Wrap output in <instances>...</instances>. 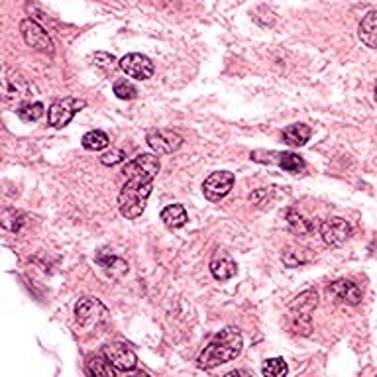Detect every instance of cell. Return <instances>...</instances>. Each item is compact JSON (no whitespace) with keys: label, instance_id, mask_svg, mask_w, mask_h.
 <instances>
[{"label":"cell","instance_id":"6da1fadb","mask_svg":"<svg viewBox=\"0 0 377 377\" xmlns=\"http://www.w3.org/2000/svg\"><path fill=\"white\" fill-rule=\"evenodd\" d=\"M159 169L161 163L158 153H140L124 166L122 175L126 181L118 193V209L124 219H138L146 211Z\"/></svg>","mask_w":377,"mask_h":377},{"label":"cell","instance_id":"7a4b0ae2","mask_svg":"<svg viewBox=\"0 0 377 377\" xmlns=\"http://www.w3.org/2000/svg\"><path fill=\"white\" fill-rule=\"evenodd\" d=\"M242 348H244L242 332L236 326H226L204 346V350L197 358V366L201 369H212L216 366H222L226 361L236 360Z\"/></svg>","mask_w":377,"mask_h":377},{"label":"cell","instance_id":"3957f363","mask_svg":"<svg viewBox=\"0 0 377 377\" xmlns=\"http://www.w3.org/2000/svg\"><path fill=\"white\" fill-rule=\"evenodd\" d=\"M87 106L85 98H75V97H65L55 100L50 110H47V122L52 128H65L67 124L75 118L77 112H81Z\"/></svg>","mask_w":377,"mask_h":377},{"label":"cell","instance_id":"277c9868","mask_svg":"<svg viewBox=\"0 0 377 377\" xmlns=\"http://www.w3.org/2000/svg\"><path fill=\"white\" fill-rule=\"evenodd\" d=\"M75 318L83 328L97 326L108 318V308L95 297H83L75 305Z\"/></svg>","mask_w":377,"mask_h":377},{"label":"cell","instance_id":"5b68a950","mask_svg":"<svg viewBox=\"0 0 377 377\" xmlns=\"http://www.w3.org/2000/svg\"><path fill=\"white\" fill-rule=\"evenodd\" d=\"M318 232H320V238H323L326 246L340 248L350 240L352 226L348 220L340 219V216H332V219H326L320 224Z\"/></svg>","mask_w":377,"mask_h":377},{"label":"cell","instance_id":"8992f818","mask_svg":"<svg viewBox=\"0 0 377 377\" xmlns=\"http://www.w3.org/2000/svg\"><path fill=\"white\" fill-rule=\"evenodd\" d=\"M20 34L24 37L26 45H30L32 50L42 53H52L53 52V42L50 34L45 32V28H42L35 20L32 18H24L20 22Z\"/></svg>","mask_w":377,"mask_h":377},{"label":"cell","instance_id":"52a82bcc","mask_svg":"<svg viewBox=\"0 0 377 377\" xmlns=\"http://www.w3.org/2000/svg\"><path fill=\"white\" fill-rule=\"evenodd\" d=\"M234 187V173L230 171H214L204 179L202 183V195L211 202L222 201Z\"/></svg>","mask_w":377,"mask_h":377},{"label":"cell","instance_id":"ba28073f","mask_svg":"<svg viewBox=\"0 0 377 377\" xmlns=\"http://www.w3.org/2000/svg\"><path fill=\"white\" fill-rule=\"evenodd\" d=\"M37 95V88L20 73H10L4 81V100L6 103H30Z\"/></svg>","mask_w":377,"mask_h":377},{"label":"cell","instance_id":"9c48e42d","mask_svg":"<svg viewBox=\"0 0 377 377\" xmlns=\"http://www.w3.org/2000/svg\"><path fill=\"white\" fill-rule=\"evenodd\" d=\"M120 69L132 79L148 81L153 75L156 67H153V62L149 59L148 55H144V53H128L120 59Z\"/></svg>","mask_w":377,"mask_h":377},{"label":"cell","instance_id":"30bf717a","mask_svg":"<svg viewBox=\"0 0 377 377\" xmlns=\"http://www.w3.org/2000/svg\"><path fill=\"white\" fill-rule=\"evenodd\" d=\"M103 354L115 366L116 371H134V369L138 368V356L126 344H108V346H105Z\"/></svg>","mask_w":377,"mask_h":377},{"label":"cell","instance_id":"8fae6325","mask_svg":"<svg viewBox=\"0 0 377 377\" xmlns=\"http://www.w3.org/2000/svg\"><path fill=\"white\" fill-rule=\"evenodd\" d=\"M148 146L153 153L158 156H167L173 153L183 146V138L173 130H151L148 134Z\"/></svg>","mask_w":377,"mask_h":377},{"label":"cell","instance_id":"7c38bea8","mask_svg":"<svg viewBox=\"0 0 377 377\" xmlns=\"http://www.w3.org/2000/svg\"><path fill=\"white\" fill-rule=\"evenodd\" d=\"M328 297H332L336 303H344V305H360L361 303V289L348 279H338L328 285Z\"/></svg>","mask_w":377,"mask_h":377},{"label":"cell","instance_id":"4fadbf2b","mask_svg":"<svg viewBox=\"0 0 377 377\" xmlns=\"http://www.w3.org/2000/svg\"><path fill=\"white\" fill-rule=\"evenodd\" d=\"M97 263L106 272V275H110L112 279H120L128 273V262L122 260L120 255H115L108 250H100L97 254Z\"/></svg>","mask_w":377,"mask_h":377},{"label":"cell","instance_id":"5bb4252c","mask_svg":"<svg viewBox=\"0 0 377 377\" xmlns=\"http://www.w3.org/2000/svg\"><path fill=\"white\" fill-rule=\"evenodd\" d=\"M358 35H360L361 44H366L371 50H377V8L369 10L368 14L361 18Z\"/></svg>","mask_w":377,"mask_h":377},{"label":"cell","instance_id":"9a60e30c","mask_svg":"<svg viewBox=\"0 0 377 377\" xmlns=\"http://www.w3.org/2000/svg\"><path fill=\"white\" fill-rule=\"evenodd\" d=\"M238 272L236 262L226 254L214 255V260L211 262V273L216 281H228L232 279Z\"/></svg>","mask_w":377,"mask_h":377},{"label":"cell","instance_id":"2e32d148","mask_svg":"<svg viewBox=\"0 0 377 377\" xmlns=\"http://www.w3.org/2000/svg\"><path fill=\"white\" fill-rule=\"evenodd\" d=\"M189 220V214L185 211L183 204H169L161 211V222L166 224L169 230H177L183 228Z\"/></svg>","mask_w":377,"mask_h":377},{"label":"cell","instance_id":"e0dca14e","mask_svg":"<svg viewBox=\"0 0 377 377\" xmlns=\"http://www.w3.org/2000/svg\"><path fill=\"white\" fill-rule=\"evenodd\" d=\"M311 134L313 132L307 124H291L283 130V141L289 144V146H295V148H301L311 140Z\"/></svg>","mask_w":377,"mask_h":377},{"label":"cell","instance_id":"ac0fdd59","mask_svg":"<svg viewBox=\"0 0 377 377\" xmlns=\"http://www.w3.org/2000/svg\"><path fill=\"white\" fill-rule=\"evenodd\" d=\"M287 224H289L291 232L297 234V236H308V234H313L316 228L313 220L305 219V216L297 211L287 212Z\"/></svg>","mask_w":377,"mask_h":377},{"label":"cell","instance_id":"d6986e66","mask_svg":"<svg viewBox=\"0 0 377 377\" xmlns=\"http://www.w3.org/2000/svg\"><path fill=\"white\" fill-rule=\"evenodd\" d=\"M291 311L293 313H301V315H311L316 307H318V295L315 291H305L298 297L291 301Z\"/></svg>","mask_w":377,"mask_h":377},{"label":"cell","instance_id":"ffe728a7","mask_svg":"<svg viewBox=\"0 0 377 377\" xmlns=\"http://www.w3.org/2000/svg\"><path fill=\"white\" fill-rule=\"evenodd\" d=\"M87 371L88 376H98V377H115L116 368L108 361L105 354L103 356H95V358H88L87 361Z\"/></svg>","mask_w":377,"mask_h":377},{"label":"cell","instance_id":"44dd1931","mask_svg":"<svg viewBox=\"0 0 377 377\" xmlns=\"http://www.w3.org/2000/svg\"><path fill=\"white\" fill-rule=\"evenodd\" d=\"M281 257H283V263L287 267H301V265H305L313 260V254L305 248H287Z\"/></svg>","mask_w":377,"mask_h":377},{"label":"cell","instance_id":"7402d4cb","mask_svg":"<svg viewBox=\"0 0 377 377\" xmlns=\"http://www.w3.org/2000/svg\"><path fill=\"white\" fill-rule=\"evenodd\" d=\"M81 144H83V148L88 149V151H100V149L108 148V144H110V140H108L106 132L91 130V132H87L85 136H83V140H81Z\"/></svg>","mask_w":377,"mask_h":377},{"label":"cell","instance_id":"603a6c76","mask_svg":"<svg viewBox=\"0 0 377 377\" xmlns=\"http://www.w3.org/2000/svg\"><path fill=\"white\" fill-rule=\"evenodd\" d=\"M45 108L42 103H22V105L16 108V115L18 118L22 120V122H35V120H40L42 116H44Z\"/></svg>","mask_w":377,"mask_h":377},{"label":"cell","instance_id":"cb8c5ba5","mask_svg":"<svg viewBox=\"0 0 377 377\" xmlns=\"http://www.w3.org/2000/svg\"><path fill=\"white\" fill-rule=\"evenodd\" d=\"M277 166L283 169V171H287V173H301L303 169H305V159L297 156V153H293V151H283L279 156V163Z\"/></svg>","mask_w":377,"mask_h":377},{"label":"cell","instance_id":"d4e9b609","mask_svg":"<svg viewBox=\"0 0 377 377\" xmlns=\"http://www.w3.org/2000/svg\"><path fill=\"white\" fill-rule=\"evenodd\" d=\"M262 373L265 377H283L289 373V366L283 358H269V360L263 361Z\"/></svg>","mask_w":377,"mask_h":377},{"label":"cell","instance_id":"484cf974","mask_svg":"<svg viewBox=\"0 0 377 377\" xmlns=\"http://www.w3.org/2000/svg\"><path fill=\"white\" fill-rule=\"evenodd\" d=\"M112 91H115V95L120 98V100H134V98L138 97V88L134 87L128 79L116 81Z\"/></svg>","mask_w":377,"mask_h":377},{"label":"cell","instance_id":"4316f807","mask_svg":"<svg viewBox=\"0 0 377 377\" xmlns=\"http://www.w3.org/2000/svg\"><path fill=\"white\" fill-rule=\"evenodd\" d=\"M93 59H95V65H97L98 69H103L105 73H112L116 67H120V62H116V57L112 53L97 52Z\"/></svg>","mask_w":377,"mask_h":377},{"label":"cell","instance_id":"83f0119b","mask_svg":"<svg viewBox=\"0 0 377 377\" xmlns=\"http://www.w3.org/2000/svg\"><path fill=\"white\" fill-rule=\"evenodd\" d=\"M291 330L295 334H301V336H308L311 330H313V325H311V315H301V313H295L293 315V320H291Z\"/></svg>","mask_w":377,"mask_h":377},{"label":"cell","instance_id":"f1b7e54d","mask_svg":"<svg viewBox=\"0 0 377 377\" xmlns=\"http://www.w3.org/2000/svg\"><path fill=\"white\" fill-rule=\"evenodd\" d=\"M124 159H126V153H124V149L120 148H112L110 151H106V153H103L100 156V163L103 166H118V163H122Z\"/></svg>","mask_w":377,"mask_h":377},{"label":"cell","instance_id":"f546056e","mask_svg":"<svg viewBox=\"0 0 377 377\" xmlns=\"http://www.w3.org/2000/svg\"><path fill=\"white\" fill-rule=\"evenodd\" d=\"M279 151H265V149H257V151H254L252 153V159L254 161H257V163H269V166H273V163H279Z\"/></svg>","mask_w":377,"mask_h":377},{"label":"cell","instance_id":"4dcf8cb0","mask_svg":"<svg viewBox=\"0 0 377 377\" xmlns=\"http://www.w3.org/2000/svg\"><path fill=\"white\" fill-rule=\"evenodd\" d=\"M376 103H377V83H376Z\"/></svg>","mask_w":377,"mask_h":377}]
</instances>
